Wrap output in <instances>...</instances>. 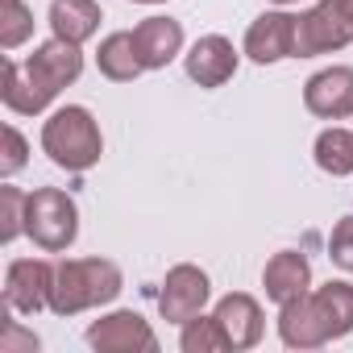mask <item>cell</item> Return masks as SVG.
Listing matches in <instances>:
<instances>
[{
  "mask_svg": "<svg viewBox=\"0 0 353 353\" xmlns=\"http://www.w3.org/2000/svg\"><path fill=\"white\" fill-rule=\"evenodd\" d=\"M125 274L108 258H63L54 266L50 287V312L54 316H79L88 307H104L121 295Z\"/></svg>",
  "mask_w": 353,
  "mask_h": 353,
  "instance_id": "cell-1",
  "label": "cell"
},
{
  "mask_svg": "<svg viewBox=\"0 0 353 353\" xmlns=\"http://www.w3.org/2000/svg\"><path fill=\"white\" fill-rule=\"evenodd\" d=\"M42 150L50 154L54 166L63 170H92L104 154V137L96 117L83 104H63L59 112H50V121L42 125Z\"/></svg>",
  "mask_w": 353,
  "mask_h": 353,
  "instance_id": "cell-2",
  "label": "cell"
},
{
  "mask_svg": "<svg viewBox=\"0 0 353 353\" xmlns=\"http://www.w3.org/2000/svg\"><path fill=\"white\" fill-rule=\"evenodd\" d=\"M26 237L42 254H67L75 245V237H79V204L63 188H38V192H30Z\"/></svg>",
  "mask_w": 353,
  "mask_h": 353,
  "instance_id": "cell-3",
  "label": "cell"
},
{
  "mask_svg": "<svg viewBox=\"0 0 353 353\" xmlns=\"http://www.w3.org/2000/svg\"><path fill=\"white\" fill-rule=\"evenodd\" d=\"M353 42V9L345 0H320L295 21V59L345 50Z\"/></svg>",
  "mask_w": 353,
  "mask_h": 353,
  "instance_id": "cell-4",
  "label": "cell"
},
{
  "mask_svg": "<svg viewBox=\"0 0 353 353\" xmlns=\"http://www.w3.org/2000/svg\"><path fill=\"white\" fill-rule=\"evenodd\" d=\"M212 299V283L200 266L192 262H179V266H170L166 279H162V291H158V312L162 320L170 324H188L192 316H200Z\"/></svg>",
  "mask_w": 353,
  "mask_h": 353,
  "instance_id": "cell-5",
  "label": "cell"
},
{
  "mask_svg": "<svg viewBox=\"0 0 353 353\" xmlns=\"http://www.w3.org/2000/svg\"><path fill=\"white\" fill-rule=\"evenodd\" d=\"M88 345L96 353H154L158 349V336L150 328V320L141 312H108L100 316L92 328H88Z\"/></svg>",
  "mask_w": 353,
  "mask_h": 353,
  "instance_id": "cell-6",
  "label": "cell"
},
{
  "mask_svg": "<svg viewBox=\"0 0 353 353\" xmlns=\"http://www.w3.org/2000/svg\"><path fill=\"white\" fill-rule=\"evenodd\" d=\"M50 287H54V266L46 258H17L5 270V307L38 316L42 307H50Z\"/></svg>",
  "mask_w": 353,
  "mask_h": 353,
  "instance_id": "cell-7",
  "label": "cell"
},
{
  "mask_svg": "<svg viewBox=\"0 0 353 353\" xmlns=\"http://www.w3.org/2000/svg\"><path fill=\"white\" fill-rule=\"evenodd\" d=\"M237 50L225 34H204L192 42V50L183 54V67H188V79L200 83V88H225L233 75H237Z\"/></svg>",
  "mask_w": 353,
  "mask_h": 353,
  "instance_id": "cell-8",
  "label": "cell"
},
{
  "mask_svg": "<svg viewBox=\"0 0 353 353\" xmlns=\"http://www.w3.org/2000/svg\"><path fill=\"white\" fill-rule=\"evenodd\" d=\"M303 108L320 121L353 117V67H324L303 83Z\"/></svg>",
  "mask_w": 353,
  "mask_h": 353,
  "instance_id": "cell-9",
  "label": "cell"
},
{
  "mask_svg": "<svg viewBox=\"0 0 353 353\" xmlns=\"http://www.w3.org/2000/svg\"><path fill=\"white\" fill-rule=\"evenodd\" d=\"M295 21H299V17H291V13H283V9L254 17L250 30H245V54H250L258 67L295 59Z\"/></svg>",
  "mask_w": 353,
  "mask_h": 353,
  "instance_id": "cell-10",
  "label": "cell"
},
{
  "mask_svg": "<svg viewBox=\"0 0 353 353\" xmlns=\"http://www.w3.org/2000/svg\"><path fill=\"white\" fill-rule=\"evenodd\" d=\"M133 42L145 71H162L183 54V26L174 17H145L133 26Z\"/></svg>",
  "mask_w": 353,
  "mask_h": 353,
  "instance_id": "cell-11",
  "label": "cell"
},
{
  "mask_svg": "<svg viewBox=\"0 0 353 353\" xmlns=\"http://www.w3.org/2000/svg\"><path fill=\"white\" fill-rule=\"evenodd\" d=\"M26 67L59 96L63 88H71L79 75H83V54L75 42H63V38H50L42 46H34V54L26 59Z\"/></svg>",
  "mask_w": 353,
  "mask_h": 353,
  "instance_id": "cell-12",
  "label": "cell"
},
{
  "mask_svg": "<svg viewBox=\"0 0 353 353\" xmlns=\"http://www.w3.org/2000/svg\"><path fill=\"white\" fill-rule=\"evenodd\" d=\"M212 316L221 320V328H225V336H229L233 349H254V345L262 341V332H266L262 303H258L254 295H245V291H229V295L216 303Z\"/></svg>",
  "mask_w": 353,
  "mask_h": 353,
  "instance_id": "cell-13",
  "label": "cell"
},
{
  "mask_svg": "<svg viewBox=\"0 0 353 353\" xmlns=\"http://www.w3.org/2000/svg\"><path fill=\"white\" fill-rule=\"evenodd\" d=\"M262 287H266V299H274L283 307V303H291V299L312 291V262L299 250H279L262 266Z\"/></svg>",
  "mask_w": 353,
  "mask_h": 353,
  "instance_id": "cell-14",
  "label": "cell"
},
{
  "mask_svg": "<svg viewBox=\"0 0 353 353\" xmlns=\"http://www.w3.org/2000/svg\"><path fill=\"white\" fill-rule=\"evenodd\" d=\"M279 336H283L287 349H320V345L332 341L328 328H324V320H320V312H316L312 291L279 307Z\"/></svg>",
  "mask_w": 353,
  "mask_h": 353,
  "instance_id": "cell-15",
  "label": "cell"
},
{
  "mask_svg": "<svg viewBox=\"0 0 353 353\" xmlns=\"http://www.w3.org/2000/svg\"><path fill=\"white\" fill-rule=\"evenodd\" d=\"M0 96H5V108L17 112V117H38L54 104V92L17 59L5 63V88H0Z\"/></svg>",
  "mask_w": 353,
  "mask_h": 353,
  "instance_id": "cell-16",
  "label": "cell"
},
{
  "mask_svg": "<svg viewBox=\"0 0 353 353\" xmlns=\"http://www.w3.org/2000/svg\"><path fill=\"white\" fill-rule=\"evenodd\" d=\"M46 17H50V34L63 38V42H75V46H83L88 38H96V30L104 21L96 0H50V13Z\"/></svg>",
  "mask_w": 353,
  "mask_h": 353,
  "instance_id": "cell-17",
  "label": "cell"
},
{
  "mask_svg": "<svg viewBox=\"0 0 353 353\" xmlns=\"http://www.w3.org/2000/svg\"><path fill=\"white\" fill-rule=\"evenodd\" d=\"M96 67L104 79L112 83H133L145 67H141V54H137V42H133V30H117L100 42L96 50Z\"/></svg>",
  "mask_w": 353,
  "mask_h": 353,
  "instance_id": "cell-18",
  "label": "cell"
},
{
  "mask_svg": "<svg viewBox=\"0 0 353 353\" xmlns=\"http://www.w3.org/2000/svg\"><path fill=\"white\" fill-rule=\"evenodd\" d=\"M312 299H316V312H320V320H324L332 341L353 332V287L345 279H328L324 287L312 291Z\"/></svg>",
  "mask_w": 353,
  "mask_h": 353,
  "instance_id": "cell-19",
  "label": "cell"
},
{
  "mask_svg": "<svg viewBox=\"0 0 353 353\" xmlns=\"http://www.w3.org/2000/svg\"><path fill=\"white\" fill-rule=\"evenodd\" d=\"M312 158H316V166H320L324 174H332V179L353 174V133L341 129V125L324 129V133L316 137V145H312Z\"/></svg>",
  "mask_w": 353,
  "mask_h": 353,
  "instance_id": "cell-20",
  "label": "cell"
},
{
  "mask_svg": "<svg viewBox=\"0 0 353 353\" xmlns=\"http://www.w3.org/2000/svg\"><path fill=\"white\" fill-rule=\"evenodd\" d=\"M179 328H183V332H179V349H183V353H225V349H233L216 316H204V312H200V316H192V320L179 324Z\"/></svg>",
  "mask_w": 353,
  "mask_h": 353,
  "instance_id": "cell-21",
  "label": "cell"
},
{
  "mask_svg": "<svg viewBox=\"0 0 353 353\" xmlns=\"http://www.w3.org/2000/svg\"><path fill=\"white\" fill-rule=\"evenodd\" d=\"M26 212H30V192L5 183L0 188V241H17L26 233Z\"/></svg>",
  "mask_w": 353,
  "mask_h": 353,
  "instance_id": "cell-22",
  "label": "cell"
},
{
  "mask_svg": "<svg viewBox=\"0 0 353 353\" xmlns=\"http://www.w3.org/2000/svg\"><path fill=\"white\" fill-rule=\"evenodd\" d=\"M30 34H34V9L26 0H5V13H0V46L17 50Z\"/></svg>",
  "mask_w": 353,
  "mask_h": 353,
  "instance_id": "cell-23",
  "label": "cell"
},
{
  "mask_svg": "<svg viewBox=\"0 0 353 353\" xmlns=\"http://www.w3.org/2000/svg\"><path fill=\"white\" fill-rule=\"evenodd\" d=\"M0 137H5V150H0V174L13 179V174L30 162V141L21 137L17 125H5V129H0Z\"/></svg>",
  "mask_w": 353,
  "mask_h": 353,
  "instance_id": "cell-24",
  "label": "cell"
},
{
  "mask_svg": "<svg viewBox=\"0 0 353 353\" xmlns=\"http://www.w3.org/2000/svg\"><path fill=\"white\" fill-rule=\"evenodd\" d=\"M328 258H332V266H341V270L353 274V216L336 221V229L328 237Z\"/></svg>",
  "mask_w": 353,
  "mask_h": 353,
  "instance_id": "cell-25",
  "label": "cell"
},
{
  "mask_svg": "<svg viewBox=\"0 0 353 353\" xmlns=\"http://www.w3.org/2000/svg\"><path fill=\"white\" fill-rule=\"evenodd\" d=\"M38 345H42V341H38L34 332L17 328V320H9V324H5V336H0V349H5V353H21V349H26V353H34Z\"/></svg>",
  "mask_w": 353,
  "mask_h": 353,
  "instance_id": "cell-26",
  "label": "cell"
},
{
  "mask_svg": "<svg viewBox=\"0 0 353 353\" xmlns=\"http://www.w3.org/2000/svg\"><path fill=\"white\" fill-rule=\"evenodd\" d=\"M133 5H166V0H133Z\"/></svg>",
  "mask_w": 353,
  "mask_h": 353,
  "instance_id": "cell-27",
  "label": "cell"
},
{
  "mask_svg": "<svg viewBox=\"0 0 353 353\" xmlns=\"http://www.w3.org/2000/svg\"><path fill=\"white\" fill-rule=\"evenodd\" d=\"M270 5H295V0H270Z\"/></svg>",
  "mask_w": 353,
  "mask_h": 353,
  "instance_id": "cell-28",
  "label": "cell"
}]
</instances>
